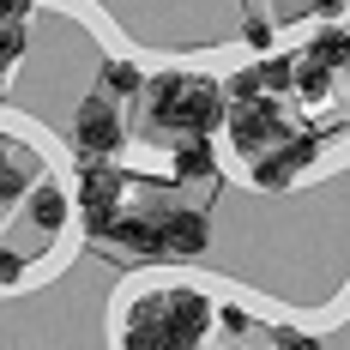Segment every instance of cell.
<instances>
[{
  "label": "cell",
  "mask_w": 350,
  "mask_h": 350,
  "mask_svg": "<svg viewBox=\"0 0 350 350\" xmlns=\"http://www.w3.org/2000/svg\"><path fill=\"white\" fill-rule=\"evenodd\" d=\"M145 97H151V127H170V133H217L230 115V91L193 72L145 79Z\"/></svg>",
  "instance_id": "2"
},
{
  "label": "cell",
  "mask_w": 350,
  "mask_h": 350,
  "mask_svg": "<svg viewBox=\"0 0 350 350\" xmlns=\"http://www.w3.org/2000/svg\"><path fill=\"white\" fill-rule=\"evenodd\" d=\"M308 12H314L320 25H338L345 18V0H308Z\"/></svg>",
  "instance_id": "15"
},
{
  "label": "cell",
  "mask_w": 350,
  "mask_h": 350,
  "mask_svg": "<svg viewBox=\"0 0 350 350\" xmlns=\"http://www.w3.org/2000/svg\"><path fill=\"white\" fill-rule=\"evenodd\" d=\"M0 175H6V139H0Z\"/></svg>",
  "instance_id": "17"
},
{
  "label": "cell",
  "mask_w": 350,
  "mask_h": 350,
  "mask_svg": "<svg viewBox=\"0 0 350 350\" xmlns=\"http://www.w3.org/2000/svg\"><path fill=\"white\" fill-rule=\"evenodd\" d=\"M254 72H260V91H266V97L296 91V55H260V61H254Z\"/></svg>",
  "instance_id": "10"
},
{
  "label": "cell",
  "mask_w": 350,
  "mask_h": 350,
  "mask_svg": "<svg viewBox=\"0 0 350 350\" xmlns=\"http://www.w3.org/2000/svg\"><path fill=\"white\" fill-rule=\"evenodd\" d=\"M18 278H25V260L12 247H0V284H18Z\"/></svg>",
  "instance_id": "14"
},
{
  "label": "cell",
  "mask_w": 350,
  "mask_h": 350,
  "mask_svg": "<svg viewBox=\"0 0 350 350\" xmlns=\"http://www.w3.org/2000/svg\"><path fill=\"white\" fill-rule=\"evenodd\" d=\"M217 320V302L193 284H163L127 302L121 314V350H200Z\"/></svg>",
  "instance_id": "1"
},
{
  "label": "cell",
  "mask_w": 350,
  "mask_h": 350,
  "mask_svg": "<svg viewBox=\"0 0 350 350\" xmlns=\"http://www.w3.org/2000/svg\"><path fill=\"white\" fill-rule=\"evenodd\" d=\"M25 211H31V224L42 230V236H61L67 230V211H72V200L61 193V181H42L31 200H25Z\"/></svg>",
  "instance_id": "7"
},
{
  "label": "cell",
  "mask_w": 350,
  "mask_h": 350,
  "mask_svg": "<svg viewBox=\"0 0 350 350\" xmlns=\"http://www.w3.org/2000/svg\"><path fill=\"white\" fill-rule=\"evenodd\" d=\"M170 175H175V181H211V175H217V151H211V133H175Z\"/></svg>",
  "instance_id": "6"
},
{
  "label": "cell",
  "mask_w": 350,
  "mask_h": 350,
  "mask_svg": "<svg viewBox=\"0 0 350 350\" xmlns=\"http://www.w3.org/2000/svg\"><path fill=\"white\" fill-rule=\"evenodd\" d=\"M25 42H31V36H25V18H6V25H0V72L25 55Z\"/></svg>",
  "instance_id": "11"
},
{
  "label": "cell",
  "mask_w": 350,
  "mask_h": 350,
  "mask_svg": "<svg viewBox=\"0 0 350 350\" xmlns=\"http://www.w3.org/2000/svg\"><path fill=\"white\" fill-rule=\"evenodd\" d=\"M121 139H127V121H121V103H115V97H91V103H79V115H72V145L85 151V163H97V157H109V151H121Z\"/></svg>",
  "instance_id": "3"
},
{
  "label": "cell",
  "mask_w": 350,
  "mask_h": 350,
  "mask_svg": "<svg viewBox=\"0 0 350 350\" xmlns=\"http://www.w3.org/2000/svg\"><path fill=\"white\" fill-rule=\"evenodd\" d=\"M6 18H25V0H0V25Z\"/></svg>",
  "instance_id": "16"
},
{
  "label": "cell",
  "mask_w": 350,
  "mask_h": 350,
  "mask_svg": "<svg viewBox=\"0 0 350 350\" xmlns=\"http://www.w3.org/2000/svg\"><path fill=\"white\" fill-rule=\"evenodd\" d=\"M157 247H163V260H200L211 247V217L200 206H163L157 211Z\"/></svg>",
  "instance_id": "5"
},
{
  "label": "cell",
  "mask_w": 350,
  "mask_h": 350,
  "mask_svg": "<svg viewBox=\"0 0 350 350\" xmlns=\"http://www.w3.org/2000/svg\"><path fill=\"white\" fill-rule=\"evenodd\" d=\"M242 42H247V49H260V55H272V25H266L260 12H247V25H242Z\"/></svg>",
  "instance_id": "13"
},
{
  "label": "cell",
  "mask_w": 350,
  "mask_h": 350,
  "mask_svg": "<svg viewBox=\"0 0 350 350\" xmlns=\"http://www.w3.org/2000/svg\"><path fill=\"white\" fill-rule=\"evenodd\" d=\"M236 6H254V0H236Z\"/></svg>",
  "instance_id": "19"
},
{
  "label": "cell",
  "mask_w": 350,
  "mask_h": 350,
  "mask_svg": "<svg viewBox=\"0 0 350 350\" xmlns=\"http://www.w3.org/2000/svg\"><path fill=\"white\" fill-rule=\"evenodd\" d=\"M97 79H103V91H109V97H139V91H145L139 61H127V55H109L103 67H97Z\"/></svg>",
  "instance_id": "8"
},
{
  "label": "cell",
  "mask_w": 350,
  "mask_h": 350,
  "mask_svg": "<svg viewBox=\"0 0 350 350\" xmlns=\"http://www.w3.org/2000/svg\"><path fill=\"white\" fill-rule=\"evenodd\" d=\"M314 157H320V139H314V133H284L272 151H260V157H254V187L284 193V187H290L302 170H308Z\"/></svg>",
  "instance_id": "4"
},
{
  "label": "cell",
  "mask_w": 350,
  "mask_h": 350,
  "mask_svg": "<svg viewBox=\"0 0 350 350\" xmlns=\"http://www.w3.org/2000/svg\"><path fill=\"white\" fill-rule=\"evenodd\" d=\"M0 103H6V85H0Z\"/></svg>",
  "instance_id": "18"
},
{
  "label": "cell",
  "mask_w": 350,
  "mask_h": 350,
  "mask_svg": "<svg viewBox=\"0 0 350 350\" xmlns=\"http://www.w3.org/2000/svg\"><path fill=\"white\" fill-rule=\"evenodd\" d=\"M272 350H326L314 332H296V326H278L272 332Z\"/></svg>",
  "instance_id": "12"
},
{
  "label": "cell",
  "mask_w": 350,
  "mask_h": 350,
  "mask_svg": "<svg viewBox=\"0 0 350 350\" xmlns=\"http://www.w3.org/2000/svg\"><path fill=\"white\" fill-rule=\"evenodd\" d=\"M308 55L326 61L332 72H350V31H345V25H320L314 42H308Z\"/></svg>",
  "instance_id": "9"
}]
</instances>
